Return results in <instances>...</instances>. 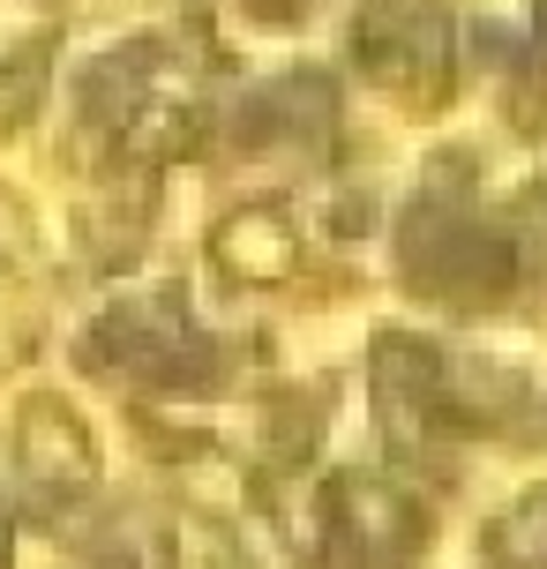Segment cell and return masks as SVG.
<instances>
[{
  "mask_svg": "<svg viewBox=\"0 0 547 569\" xmlns=\"http://www.w3.org/2000/svg\"><path fill=\"white\" fill-rule=\"evenodd\" d=\"M503 540H510L518 562H547V495H540V502H525V510L510 517V532H503Z\"/></svg>",
  "mask_w": 547,
  "mask_h": 569,
  "instance_id": "cell-1",
  "label": "cell"
}]
</instances>
